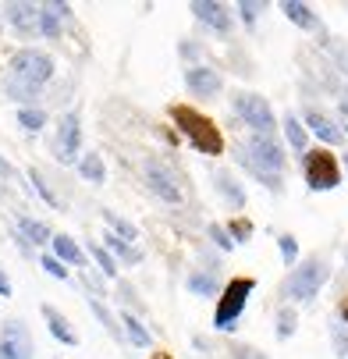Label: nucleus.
<instances>
[{"label": "nucleus", "mask_w": 348, "mask_h": 359, "mask_svg": "<svg viewBox=\"0 0 348 359\" xmlns=\"http://www.w3.org/2000/svg\"><path fill=\"white\" fill-rule=\"evenodd\" d=\"M231 107H235V114L253 128L256 135H274V128H277V114H274V107L267 104V100L260 96V93H235L231 96Z\"/></svg>", "instance_id": "obj_8"}, {"label": "nucleus", "mask_w": 348, "mask_h": 359, "mask_svg": "<svg viewBox=\"0 0 348 359\" xmlns=\"http://www.w3.org/2000/svg\"><path fill=\"white\" fill-rule=\"evenodd\" d=\"M15 295V285H11V274L0 267V299H11Z\"/></svg>", "instance_id": "obj_41"}, {"label": "nucleus", "mask_w": 348, "mask_h": 359, "mask_svg": "<svg viewBox=\"0 0 348 359\" xmlns=\"http://www.w3.org/2000/svg\"><path fill=\"white\" fill-rule=\"evenodd\" d=\"M54 72H57V61L39 46H22L8 57V79L25 82L32 89H43L50 79H54Z\"/></svg>", "instance_id": "obj_5"}, {"label": "nucleus", "mask_w": 348, "mask_h": 359, "mask_svg": "<svg viewBox=\"0 0 348 359\" xmlns=\"http://www.w3.org/2000/svg\"><path fill=\"white\" fill-rule=\"evenodd\" d=\"M235 157L249 175L260 178V185H267L270 192H281V175H284V164H288V153L274 135H256L253 132L238 146Z\"/></svg>", "instance_id": "obj_1"}, {"label": "nucleus", "mask_w": 348, "mask_h": 359, "mask_svg": "<svg viewBox=\"0 0 348 359\" xmlns=\"http://www.w3.org/2000/svg\"><path fill=\"white\" fill-rule=\"evenodd\" d=\"M344 264H348V249H344Z\"/></svg>", "instance_id": "obj_46"}, {"label": "nucleus", "mask_w": 348, "mask_h": 359, "mask_svg": "<svg viewBox=\"0 0 348 359\" xmlns=\"http://www.w3.org/2000/svg\"><path fill=\"white\" fill-rule=\"evenodd\" d=\"M185 89H188L192 96L217 100L221 89H224V79H221V72L210 68V65H192V68H185Z\"/></svg>", "instance_id": "obj_12"}, {"label": "nucleus", "mask_w": 348, "mask_h": 359, "mask_svg": "<svg viewBox=\"0 0 348 359\" xmlns=\"http://www.w3.org/2000/svg\"><path fill=\"white\" fill-rule=\"evenodd\" d=\"M89 260H92V267L99 271V274H104L107 281H118V264H114V256L104 249V245H99V242H89Z\"/></svg>", "instance_id": "obj_28"}, {"label": "nucleus", "mask_w": 348, "mask_h": 359, "mask_svg": "<svg viewBox=\"0 0 348 359\" xmlns=\"http://www.w3.org/2000/svg\"><path fill=\"white\" fill-rule=\"evenodd\" d=\"M298 331V313H295V306H281L277 310V324H274V334H277V341H288L291 334Z\"/></svg>", "instance_id": "obj_31"}, {"label": "nucleus", "mask_w": 348, "mask_h": 359, "mask_svg": "<svg viewBox=\"0 0 348 359\" xmlns=\"http://www.w3.org/2000/svg\"><path fill=\"white\" fill-rule=\"evenodd\" d=\"M185 288H188V295H195V299H217L224 285H221L217 271L207 267V271H192V274L185 278Z\"/></svg>", "instance_id": "obj_22"}, {"label": "nucleus", "mask_w": 348, "mask_h": 359, "mask_svg": "<svg viewBox=\"0 0 348 359\" xmlns=\"http://www.w3.org/2000/svg\"><path fill=\"white\" fill-rule=\"evenodd\" d=\"M281 132H284V139H288V146H291L295 153H306V149H309V132H306L302 118L284 114V118H281Z\"/></svg>", "instance_id": "obj_25"}, {"label": "nucleus", "mask_w": 348, "mask_h": 359, "mask_svg": "<svg viewBox=\"0 0 348 359\" xmlns=\"http://www.w3.org/2000/svg\"><path fill=\"white\" fill-rule=\"evenodd\" d=\"M46 121H50V114H46L43 107H18V128H22V132L39 135V132L46 128Z\"/></svg>", "instance_id": "obj_30"}, {"label": "nucleus", "mask_w": 348, "mask_h": 359, "mask_svg": "<svg viewBox=\"0 0 348 359\" xmlns=\"http://www.w3.org/2000/svg\"><path fill=\"white\" fill-rule=\"evenodd\" d=\"M231 359H270V355L253 348V345H245V341H231Z\"/></svg>", "instance_id": "obj_38"}, {"label": "nucleus", "mask_w": 348, "mask_h": 359, "mask_svg": "<svg viewBox=\"0 0 348 359\" xmlns=\"http://www.w3.org/2000/svg\"><path fill=\"white\" fill-rule=\"evenodd\" d=\"M337 317H341V324L348 327V295H344V299L337 302Z\"/></svg>", "instance_id": "obj_43"}, {"label": "nucleus", "mask_w": 348, "mask_h": 359, "mask_svg": "<svg viewBox=\"0 0 348 359\" xmlns=\"http://www.w3.org/2000/svg\"><path fill=\"white\" fill-rule=\"evenodd\" d=\"M302 178L309 192H330L341 185V161L327 146H313L302 153Z\"/></svg>", "instance_id": "obj_6"}, {"label": "nucleus", "mask_w": 348, "mask_h": 359, "mask_svg": "<svg viewBox=\"0 0 348 359\" xmlns=\"http://www.w3.org/2000/svg\"><path fill=\"white\" fill-rule=\"evenodd\" d=\"M142 182H146V189L153 192L160 203H167V207H181L185 192H181V182H178V175H174V168L167 161L146 157L142 161Z\"/></svg>", "instance_id": "obj_7"}, {"label": "nucleus", "mask_w": 348, "mask_h": 359, "mask_svg": "<svg viewBox=\"0 0 348 359\" xmlns=\"http://www.w3.org/2000/svg\"><path fill=\"white\" fill-rule=\"evenodd\" d=\"M82 285H85V292H92V299H99V302L107 299V278L99 274L96 267H85L82 271Z\"/></svg>", "instance_id": "obj_34"}, {"label": "nucleus", "mask_w": 348, "mask_h": 359, "mask_svg": "<svg viewBox=\"0 0 348 359\" xmlns=\"http://www.w3.org/2000/svg\"><path fill=\"white\" fill-rule=\"evenodd\" d=\"M330 281V264L323 256H306V260H298L288 278H284V299L288 302H316L320 288Z\"/></svg>", "instance_id": "obj_3"}, {"label": "nucleus", "mask_w": 348, "mask_h": 359, "mask_svg": "<svg viewBox=\"0 0 348 359\" xmlns=\"http://www.w3.org/2000/svg\"><path fill=\"white\" fill-rule=\"evenodd\" d=\"M235 11H238V18H242L245 25H256V18H260L263 4H256V0H238V4H235Z\"/></svg>", "instance_id": "obj_37"}, {"label": "nucleus", "mask_w": 348, "mask_h": 359, "mask_svg": "<svg viewBox=\"0 0 348 359\" xmlns=\"http://www.w3.org/2000/svg\"><path fill=\"white\" fill-rule=\"evenodd\" d=\"M89 313H92V317H96L99 324H104V331H107V334H111V338H114L118 345L125 341L121 320H118V313H111V310H107V302H99V299H92V295H89Z\"/></svg>", "instance_id": "obj_26"}, {"label": "nucleus", "mask_w": 348, "mask_h": 359, "mask_svg": "<svg viewBox=\"0 0 348 359\" xmlns=\"http://www.w3.org/2000/svg\"><path fill=\"white\" fill-rule=\"evenodd\" d=\"M25 178H29V189H32V192H36V196L46 203L50 210H61V199H57V192L50 189V182H46V178H43L36 168H29V175H25Z\"/></svg>", "instance_id": "obj_29"}, {"label": "nucleus", "mask_w": 348, "mask_h": 359, "mask_svg": "<svg viewBox=\"0 0 348 359\" xmlns=\"http://www.w3.org/2000/svg\"><path fill=\"white\" fill-rule=\"evenodd\" d=\"M228 235H231V242L235 245H245V242H253V231H256V224L253 221H249V217H231L228 224Z\"/></svg>", "instance_id": "obj_33"}, {"label": "nucleus", "mask_w": 348, "mask_h": 359, "mask_svg": "<svg viewBox=\"0 0 348 359\" xmlns=\"http://www.w3.org/2000/svg\"><path fill=\"white\" fill-rule=\"evenodd\" d=\"M256 292V278H231L224 288H221V295H217V310H214V327L221 331V334H231L235 327H238V320H242V313H245V306H249V295Z\"/></svg>", "instance_id": "obj_4"}, {"label": "nucleus", "mask_w": 348, "mask_h": 359, "mask_svg": "<svg viewBox=\"0 0 348 359\" xmlns=\"http://www.w3.org/2000/svg\"><path fill=\"white\" fill-rule=\"evenodd\" d=\"M118 320H121L125 341H128L132 348H153V334H149L146 320H142L135 310H118Z\"/></svg>", "instance_id": "obj_20"}, {"label": "nucleus", "mask_w": 348, "mask_h": 359, "mask_svg": "<svg viewBox=\"0 0 348 359\" xmlns=\"http://www.w3.org/2000/svg\"><path fill=\"white\" fill-rule=\"evenodd\" d=\"M99 245L114 256L118 267H139V264L146 260V252H142L139 245H132V242H125V238H118V235H111V231L99 235Z\"/></svg>", "instance_id": "obj_18"}, {"label": "nucleus", "mask_w": 348, "mask_h": 359, "mask_svg": "<svg viewBox=\"0 0 348 359\" xmlns=\"http://www.w3.org/2000/svg\"><path fill=\"white\" fill-rule=\"evenodd\" d=\"M0 18L25 39L39 36V4H32V0H11V4L0 8Z\"/></svg>", "instance_id": "obj_11"}, {"label": "nucleus", "mask_w": 348, "mask_h": 359, "mask_svg": "<svg viewBox=\"0 0 348 359\" xmlns=\"http://www.w3.org/2000/svg\"><path fill=\"white\" fill-rule=\"evenodd\" d=\"M344 175H348V149H344Z\"/></svg>", "instance_id": "obj_45"}, {"label": "nucleus", "mask_w": 348, "mask_h": 359, "mask_svg": "<svg viewBox=\"0 0 348 359\" xmlns=\"http://www.w3.org/2000/svg\"><path fill=\"white\" fill-rule=\"evenodd\" d=\"M171 121L178 125V132L188 139V146L195 153H203V157H221V153L228 149L224 142V132L203 114V111H195L188 104H171Z\"/></svg>", "instance_id": "obj_2"}, {"label": "nucleus", "mask_w": 348, "mask_h": 359, "mask_svg": "<svg viewBox=\"0 0 348 359\" xmlns=\"http://www.w3.org/2000/svg\"><path fill=\"white\" fill-rule=\"evenodd\" d=\"M39 317L46 320V331H50V338H54V341H61V345H68V348L78 345V331L71 327V320L57 310V306L43 302V306H39Z\"/></svg>", "instance_id": "obj_14"}, {"label": "nucleus", "mask_w": 348, "mask_h": 359, "mask_svg": "<svg viewBox=\"0 0 348 359\" xmlns=\"http://www.w3.org/2000/svg\"><path fill=\"white\" fill-rule=\"evenodd\" d=\"M0 359H36V338L22 317H8L0 324Z\"/></svg>", "instance_id": "obj_10"}, {"label": "nucleus", "mask_w": 348, "mask_h": 359, "mask_svg": "<svg viewBox=\"0 0 348 359\" xmlns=\"http://www.w3.org/2000/svg\"><path fill=\"white\" fill-rule=\"evenodd\" d=\"M277 252H281V264L284 267H295L302 256H298V238L291 235V231H281L277 235Z\"/></svg>", "instance_id": "obj_32"}, {"label": "nucleus", "mask_w": 348, "mask_h": 359, "mask_svg": "<svg viewBox=\"0 0 348 359\" xmlns=\"http://www.w3.org/2000/svg\"><path fill=\"white\" fill-rule=\"evenodd\" d=\"M188 11H192L199 22H203L207 29H214V32H221V36H228V32H231V25H235L231 8H228V4H221V0H192Z\"/></svg>", "instance_id": "obj_13"}, {"label": "nucleus", "mask_w": 348, "mask_h": 359, "mask_svg": "<svg viewBox=\"0 0 348 359\" xmlns=\"http://www.w3.org/2000/svg\"><path fill=\"white\" fill-rule=\"evenodd\" d=\"M277 11H281L291 25L306 29V32H316V29H320V18H316V11L306 4V0H281Z\"/></svg>", "instance_id": "obj_21"}, {"label": "nucleus", "mask_w": 348, "mask_h": 359, "mask_svg": "<svg viewBox=\"0 0 348 359\" xmlns=\"http://www.w3.org/2000/svg\"><path fill=\"white\" fill-rule=\"evenodd\" d=\"M39 267H43L50 278H57V281H68V278H71V271H68V267L57 260L54 252H43V256H39Z\"/></svg>", "instance_id": "obj_35"}, {"label": "nucleus", "mask_w": 348, "mask_h": 359, "mask_svg": "<svg viewBox=\"0 0 348 359\" xmlns=\"http://www.w3.org/2000/svg\"><path fill=\"white\" fill-rule=\"evenodd\" d=\"M82 153H85L82 149V114L68 111V114H61L57 132H54V157H57V164L75 168Z\"/></svg>", "instance_id": "obj_9"}, {"label": "nucleus", "mask_w": 348, "mask_h": 359, "mask_svg": "<svg viewBox=\"0 0 348 359\" xmlns=\"http://www.w3.org/2000/svg\"><path fill=\"white\" fill-rule=\"evenodd\" d=\"M302 125H306V132H313L323 146H341V142H344V132H341L323 111H316V107H306V111H302Z\"/></svg>", "instance_id": "obj_15"}, {"label": "nucleus", "mask_w": 348, "mask_h": 359, "mask_svg": "<svg viewBox=\"0 0 348 359\" xmlns=\"http://www.w3.org/2000/svg\"><path fill=\"white\" fill-rule=\"evenodd\" d=\"M75 171H78V178L89 182V185H104V182H107V164H104V157H99L96 149L82 153L78 164H75Z\"/></svg>", "instance_id": "obj_24"}, {"label": "nucleus", "mask_w": 348, "mask_h": 359, "mask_svg": "<svg viewBox=\"0 0 348 359\" xmlns=\"http://www.w3.org/2000/svg\"><path fill=\"white\" fill-rule=\"evenodd\" d=\"M207 235L214 238V245H217V249H224V252H231V249H235V242H231V235H228V228H224L221 221H210V224H207Z\"/></svg>", "instance_id": "obj_36"}, {"label": "nucleus", "mask_w": 348, "mask_h": 359, "mask_svg": "<svg viewBox=\"0 0 348 359\" xmlns=\"http://www.w3.org/2000/svg\"><path fill=\"white\" fill-rule=\"evenodd\" d=\"M68 15H71V8H68V4H57V0H46V4H39V36L61 39Z\"/></svg>", "instance_id": "obj_17"}, {"label": "nucleus", "mask_w": 348, "mask_h": 359, "mask_svg": "<svg viewBox=\"0 0 348 359\" xmlns=\"http://www.w3.org/2000/svg\"><path fill=\"white\" fill-rule=\"evenodd\" d=\"M104 224H107V231H111V235H118V238H125V242L139 245V228H135L128 217H121L118 210H104Z\"/></svg>", "instance_id": "obj_27"}, {"label": "nucleus", "mask_w": 348, "mask_h": 359, "mask_svg": "<svg viewBox=\"0 0 348 359\" xmlns=\"http://www.w3.org/2000/svg\"><path fill=\"white\" fill-rule=\"evenodd\" d=\"M15 228H18V238L25 245H50V238H54V231H50L43 221L29 217V214H18L15 217Z\"/></svg>", "instance_id": "obj_23"}, {"label": "nucleus", "mask_w": 348, "mask_h": 359, "mask_svg": "<svg viewBox=\"0 0 348 359\" xmlns=\"http://www.w3.org/2000/svg\"><path fill=\"white\" fill-rule=\"evenodd\" d=\"M50 252H54L64 267H82V271H85V264H89V252H85L71 235H64V231L50 238ZM89 267H92V264H89Z\"/></svg>", "instance_id": "obj_19"}, {"label": "nucleus", "mask_w": 348, "mask_h": 359, "mask_svg": "<svg viewBox=\"0 0 348 359\" xmlns=\"http://www.w3.org/2000/svg\"><path fill=\"white\" fill-rule=\"evenodd\" d=\"M214 189L221 192V199L228 203L231 210H245L249 196H245V189H242V182H238V175H235V171L217 168V171H214Z\"/></svg>", "instance_id": "obj_16"}, {"label": "nucleus", "mask_w": 348, "mask_h": 359, "mask_svg": "<svg viewBox=\"0 0 348 359\" xmlns=\"http://www.w3.org/2000/svg\"><path fill=\"white\" fill-rule=\"evenodd\" d=\"M149 359H174V352H167V348H157V352H149Z\"/></svg>", "instance_id": "obj_44"}, {"label": "nucleus", "mask_w": 348, "mask_h": 359, "mask_svg": "<svg viewBox=\"0 0 348 359\" xmlns=\"http://www.w3.org/2000/svg\"><path fill=\"white\" fill-rule=\"evenodd\" d=\"M337 125H341V132L348 135V89H344L341 100H337Z\"/></svg>", "instance_id": "obj_40"}, {"label": "nucleus", "mask_w": 348, "mask_h": 359, "mask_svg": "<svg viewBox=\"0 0 348 359\" xmlns=\"http://www.w3.org/2000/svg\"><path fill=\"white\" fill-rule=\"evenodd\" d=\"M330 341L337 348V359H348V334H344V324H334L330 327Z\"/></svg>", "instance_id": "obj_39"}, {"label": "nucleus", "mask_w": 348, "mask_h": 359, "mask_svg": "<svg viewBox=\"0 0 348 359\" xmlns=\"http://www.w3.org/2000/svg\"><path fill=\"white\" fill-rule=\"evenodd\" d=\"M15 175H18V171L11 168V161H8V157H0V178H15Z\"/></svg>", "instance_id": "obj_42"}]
</instances>
